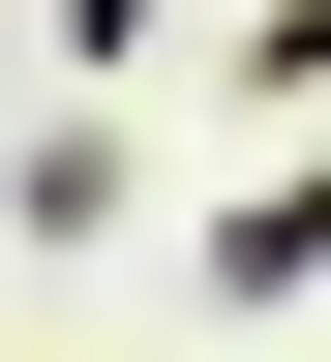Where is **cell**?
I'll return each instance as SVG.
<instances>
[{
  "instance_id": "6da1fadb",
  "label": "cell",
  "mask_w": 331,
  "mask_h": 362,
  "mask_svg": "<svg viewBox=\"0 0 331 362\" xmlns=\"http://www.w3.org/2000/svg\"><path fill=\"white\" fill-rule=\"evenodd\" d=\"M181 302H241V332H301V302H331V151H271L241 211L181 242Z\"/></svg>"
},
{
  "instance_id": "7a4b0ae2",
  "label": "cell",
  "mask_w": 331,
  "mask_h": 362,
  "mask_svg": "<svg viewBox=\"0 0 331 362\" xmlns=\"http://www.w3.org/2000/svg\"><path fill=\"white\" fill-rule=\"evenodd\" d=\"M121 211H151V151H121V121H90V90H61V121L0 151V242H61V272H90V242H121Z\"/></svg>"
},
{
  "instance_id": "3957f363",
  "label": "cell",
  "mask_w": 331,
  "mask_h": 362,
  "mask_svg": "<svg viewBox=\"0 0 331 362\" xmlns=\"http://www.w3.org/2000/svg\"><path fill=\"white\" fill-rule=\"evenodd\" d=\"M30 30H61V90H90V121H121V90L181 61V0H30Z\"/></svg>"
}]
</instances>
